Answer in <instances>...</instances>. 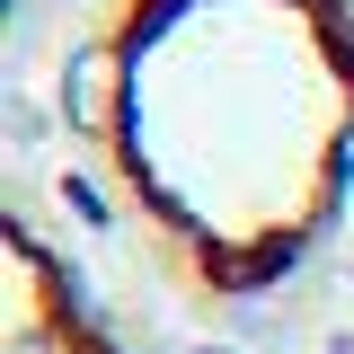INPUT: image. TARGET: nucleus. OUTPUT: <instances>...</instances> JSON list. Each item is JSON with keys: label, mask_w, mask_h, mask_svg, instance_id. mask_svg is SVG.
Masks as SVG:
<instances>
[{"label": "nucleus", "mask_w": 354, "mask_h": 354, "mask_svg": "<svg viewBox=\"0 0 354 354\" xmlns=\"http://www.w3.org/2000/svg\"><path fill=\"white\" fill-rule=\"evenodd\" d=\"M44 115L88 239L169 319L354 292V0H80Z\"/></svg>", "instance_id": "f257e3e1"}, {"label": "nucleus", "mask_w": 354, "mask_h": 354, "mask_svg": "<svg viewBox=\"0 0 354 354\" xmlns=\"http://www.w3.org/2000/svg\"><path fill=\"white\" fill-rule=\"evenodd\" d=\"M0 354H124L88 301V274L36 213H9L0 230Z\"/></svg>", "instance_id": "f03ea898"}, {"label": "nucleus", "mask_w": 354, "mask_h": 354, "mask_svg": "<svg viewBox=\"0 0 354 354\" xmlns=\"http://www.w3.org/2000/svg\"><path fill=\"white\" fill-rule=\"evenodd\" d=\"M346 354H354V319H346Z\"/></svg>", "instance_id": "7ed1b4c3"}]
</instances>
